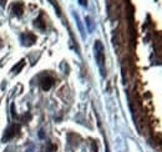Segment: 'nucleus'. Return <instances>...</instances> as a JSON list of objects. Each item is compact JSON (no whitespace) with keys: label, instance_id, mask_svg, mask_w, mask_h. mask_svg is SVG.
Segmentation results:
<instances>
[{"label":"nucleus","instance_id":"1","mask_svg":"<svg viewBox=\"0 0 162 152\" xmlns=\"http://www.w3.org/2000/svg\"><path fill=\"white\" fill-rule=\"evenodd\" d=\"M19 131H20V125H17V124H13V125H10V126L5 130V134H4L3 139H2V141H3V142H5V141H10L11 139H14L17 134H19Z\"/></svg>","mask_w":162,"mask_h":152},{"label":"nucleus","instance_id":"2","mask_svg":"<svg viewBox=\"0 0 162 152\" xmlns=\"http://www.w3.org/2000/svg\"><path fill=\"white\" fill-rule=\"evenodd\" d=\"M95 58L97 64L102 67L105 64V54H104V45L101 41H95Z\"/></svg>","mask_w":162,"mask_h":152},{"label":"nucleus","instance_id":"3","mask_svg":"<svg viewBox=\"0 0 162 152\" xmlns=\"http://www.w3.org/2000/svg\"><path fill=\"white\" fill-rule=\"evenodd\" d=\"M20 40L23 43V45L25 46H31L34 45L35 43H36V35L28 31V32H24L21 36H20Z\"/></svg>","mask_w":162,"mask_h":152},{"label":"nucleus","instance_id":"4","mask_svg":"<svg viewBox=\"0 0 162 152\" xmlns=\"http://www.w3.org/2000/svg\"><path fill=\"white\" fill-rule=\"evenodd\" d=\"M54 84H55V80H54L51 76H45V78L40 79V86H41V89L45 90V91L50 90V89L54 86Z\"/></svg>","mask_w":162,"mask_h":152},{"label":"nucleus","instance_id":"5","mask_svg":"<svg viewBox=\"0 0 162 152\" xmlns=\"http://www.w3.org/2000/svg\"><path fill=\"white\" fill-rule=\"evenodd\" d=\"M13 13L16 16H21L24 13V4L23 3H16L13 5Z\"/></svg>","mask_w":162,"mask_h":152},{"label":"nucleus","instance_id":"6","mask_svg":"<svg viewBox=\"0 0 162 152\" xmlns=\"http://www.w3.org/2000/svg\"><path fill=\"white\" fill-rule=\"evenodd\" d=\"M58 150V146L52 142H46V145L41 148V152H55Z\"/></svg>","mask_w":162,"mask_h":152},{"label":"nucleus","instance_id":"7","mask_svg":"<svg viewBox=\"0 0 162 152\" xmlns=\"http://www.w3.org/2000/svg\"><path fill=\"white\" fill-rule=\"evenodd\" d=\"M34 24H35V26L36 28H39L40 30H45L46 29V24L44 23V20H43V15H40L36 20L34 21Z\"/></svg>","mask_w":162,"mask_h":152},{"label":"nucleus","instance_id":"8","mask_svg":"<svg viewBox=\"0 0 162 152\" xmlns=\"http://www.w3.org/2000/svg\"><path fill=\"white\" fill-rule=\"evenodd\" d=\"M49 2H50V4L54 6V9H55L58 16H61V9H60V6H59V4H58L56 0H49Z\"/></svg>","mask_w":162,"mask_h":152},{"label":"nucleus","instance_id":"9","mask_svg":"<svg viewBox=\"0 0 162 152\" xmlns=\"http://www.w3.org/2000/svg\"><path fill=\"white\" fill-rule=\"evenodd\" d=\"M24 65H25V60H21L19 64L15 65V66L11 69V71H13V72H15V71H16V74H19V72H20V70L23 69V66H24Z\"/></svg>","mask_w":162,"mask_h":152},{"label":"nucleus","instance_id":"10","mask_svg":"<svg viewBox=\"0 0 162 152\" xmlns=\"http://www.w3.org/2000/svg\"><path fill=\"white\" fill-rule=\"evenodd\" d=\"M74 16H75V19H76V21H77V24H79V28H80V31H81V34H82V36H85V34H84V28H82V25H81V23H80V19H79V16H77L76 14H74Z\"/></svg>","mask_w":162,"mask_h":152},{"label":"nucleus","instance_id":"11","mask_svg":"<svg viewBox=\"0 0 162 152\" xmlns=\"http://www.w3.org/2000/svg\"><path fill=\"white\" fill-rule=\"evenodd\" d=\"M86 23H87V25H89V29L90 30H92L94 29V26H92V20H91V17H86Z\"/></svg>","mask_w":162,"mask_h":152},{"label":"nucleus","instance_id":"12","mask_svg":"<svg viewBox=\"0 0 162 152\" xmlns=\"http://www.w3.org/2000/svg\"><path fill=\"white\" fill-rule=\"evenodd\" d=\"M81 6H87V0H79Z\"/></svg>","mask_w":162,"mask_h":152},{"label":"nucleus","instance_id":"13","mask_svg":"<svg viewBox=\"0 0 162 152\" xmlns=\"http://www.w3.org/2000/svg\"><path fill=\"white\" fill-rule=\"evenodd\" d=\"M91 146H92V150H94V152H97V145L95 143V141H92V142H91Z\"/></svg>","mask_w":162,"mask_h":152},{"label":"nucleus","instance_id":"14","mask_svg":"<svg viewBox=\"0 0 162 152\" xmlns=\"http://www.w3.org/2000/svg\"><path fill=\"white\" fill-rule=\"evenodd\" d=\"M39 137H40V139H44V137H45V135H44V130H40V132H39Z\"/></svg>","mask_w":162,"mask_h":152},{"label":"nucleus","instance_id":"15","mask_svg":"<svg viewBox=\"0 0 162 152\" xmlns=\"http://www.w3.org/2000/svg\"><path fill=\"white\" fill-rule=\"evenodd\" d=\"M6 2H8V0H0V6H4L6 4Z\"/></svg>","mask_w":162,"mask_h":152}]
</instances>
